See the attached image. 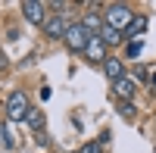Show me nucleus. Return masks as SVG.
I'll return each instance as SVG.
<instances>
[{
	"label": "nucleus",
	"instance_id": "obj_12",
	"mask_svg": "<svg viewBox=\"0 0 156 153\" xmlns=\"http://www.w3.org/2000/svg\"><path fill=\"white\" fill-rule=\"evenodd\" d=\"M81 25H84L90 34H100V28H103V16H100V12H87V16L81 19Z\"/></svg>",
	"mask_w": 156,
	"mask_h": 153
},
{
	"label": "nucleus",
	"instance_id": "obj_2",
	"mask_svg": "<svg viewBox=\"0 0 156 153\" xmlns=\"http://www.w3.org/2000/svg\"><path fill=\"white\" fill-rule=\"evenodd\" d=\"M90 37H94V34H90L81 22H72V25H69V31H66V37H62V44H66L69 53H84L87 44H90Z\"/></svg>",
	"mask_w": 156,
	"mask_h": 153
},
{
	"label": "nucleus",
	"instance_id": "obj_5",
	"mask_svg": "<svg viewBox=\"0 0 156 153\" xmlns=\"http://www.w3.org/2000/svg\"><path fill=\"white\" fill-rule=\"evenodd\" d=\"M41 28H44L47 37H59V41H62V37H66V31H69V22L62 19L59 12H53V16H47V22L41 25Z\"/></svg>",
	"mask_w": 156,
	"mask_h": 153
},
{
	"label": "nucleus",
	"instance_id": "obj_17",
	"mask_svg": "<svg viewBox=\"0 0 156 153\" xmlns=\"http://www.w3.org/2000/svg\"><path fill=\"white\" fill-rule=\"evenodd\" d=\"M150 81H153V84H156V75H153V78H150Z\"/></svg>",
	"mask_w": 156,
	"mask_h": 153
},
{
	"label": "nucleus",
	"instance_id": "obj_15",
	"mask_svg": "<svg viewBox=\"0 0 156 153\" xmlns=\"http://www.w3.org/2000/svg\"><path fill=\"white\" fill-rule=\"evenodd\" d=\"M78 153H103V144H100V141H87Z\"/></svg>",
	"mask_w": 156,
	"mask_h": 153
},
{
	"label": "nucleus",
	"instance_id": "obj_8",
	"mask_svg": "<svg viewBox=\"0 0 156 153\" xmlns=\"http://www.w3.org/2000/svg\"><path fill=\"white\" fill-rule=\"evenodd\" d=\"M103 72H106L109 81H119L122 75H125V59H119V56H106V59H103Z\"/></svg>",
	"mask_w": 156,
	"mask_h": 153
},
{
	"label": "nucleus",
	"instance_id": "obj_9",
	"mask_svg": "<svg viewBox=\"0 0 156 153\" xmlns=\"http://www.w3.org/2000/svg\"><path fill=\"white\" fill-rule=\"evenodd\" d=\"M97 37H100L103 44H106V50H109V47H119V44L125 41V34H122V31H115V28H109V25H103Z\"/></svg>",
	"mask_w": 156,
	"mask_h": 153
},
{
	"label": "nucleus",
	"instance_id": "obj_3",
	"mask_svg": "<svg viewBox=\"0 0 156 153\" xmlns=\"http://www.w3.org/2000/svg\"><path fill=\"white\" fill-rule=\"evenodd\" d=\"M28 97H25L22 91H9L6 97V103H3V112H6V122H25V116H28Z\"/></svg>",
	"mask_w": 156,
	"mask_h": 153
},
{
	"label": "nucleus",
	"instance_id": "obj_7",
	"mask_svg": "<svg viewBox=\"0 0 156 153\" xmlns=\"http://www.w3.org/2000/svg\"><path fill=\"white\" fill-rule=\"evenodd\" d=\"M134 91H137V87H134V81L128 78V75H122L119 81H112V94L119 97V100H125V103H131V97H134Z\"/></svg>",
	"mask_w": 156,
	"mask_h": 153
},
{
	"label": "nucleus",
	"instance_id": "obj_13",
	"mask_svg": "<svg viewBox=\"0 0 156 153\" xmlns=\"http://www.w3.org/2000/svg\"><path fill=\"white\" fill-rule=\"evenodd\" d=\"M0 141H3V144H6L9 150L16 147V134H12V122H6L3 128H0Z\"/></svg>",
	"mask_w": 156,
	"mask_h": 153
},
{
	"label": "nucleus",
	"instance_id": "obj_1",
	"mask_svg": "<svg viewBox=\"0 0 156 153\" xmlns=\"http://www.w3.org/2000/svg\"><path fill=\"white\" fill-rule=\"evenodd\" d=\"M131 19H134V9L125 6V3H109L103 9V25H109L115 31H125L128 25H131Z\"/></svg>",
	"mask_w": 156,
	"mask_h": 153
},
{
	"label": "nucleus",
	"instance_id": "obj_11",
	"mask_svg": "<svg viewBox=\"0 0 156 153\" xmlns=\"http://www.w3.org/2000/svg\"><path fill=\"white\" fill-rule=\"evenodd\" d=\"M144 28H147V16H144V12H134L131 25H128L122 34H125V37H140V34H144Z\"/></svg>",
	"mask_w": 156,
	"mask_h": 153
},
{
	"label": "nucleus",
	"instance_id": "obj_4",
	"mask_svg": "<svg viewBox=\"0 0 156 153\" xmlns=\"http://www.w3.org/2000/svg\"><path fill=\"white\" fill-rule=\"evenodd\" d=\"M22 16L31 25H44L47 22V3H41V0H25L22 3Z\"/></svg>",
	"mask_w": 156,
	"mask_h": 153
},
{
	"label": "nucleus",
	"instance_id": "obj_16",
	"mask_svg": "<svg viewBox=\"0 0 156 153\" xmlns=\"http://www.w3.org/2000/svg\"><path fill=\"white\" fill-rule=\"evenodd\" d=\"M125 53H128V56H137V53H140V41H131V44L125 47Z\"/></svg>",
	"mask_w": 156,
	"mask_h": 153
},
{
	"label": "nucleus",
	"instance_id": "obj_10",
	"mask_svg": "<svg viewBox=\"0 0 156 153\" xmlns=\"http://www.w3.org/2000/svg\"><path fill=\"white\" fill-rule=\"evenodd\" d=\"M25 125H28V128L31 131H37V134H44V125H47V116H44V112L41 109H28V116H25Z\"/></svg>",
	"mask_w": 156,
	"mask_h": 153
},
{
	"label": "nucleus",
	"instance_id": "obj_14",
	"mask_svg": "<svg viewBox=\"0 0 156 153\" xmlns=\"http://www.w3.org/2000/svg\"><path fill=\"white\" fill-rule=\"evenodd\" d=\"M119 116H122L125 122H131V119L137 116V106H134V103H122V106H119Z\"/></svg>",
	"mask_w": 156,
	"mask_h": 153
},
{
	"label": "nucleus",
	"instance_id": "obj_6",
	"mask_svg": "<svg viewBox=\"0 0 156 153\" xmlns=\"http://www.w3.org/2000/svg\"><path fill=\"white\" fill-rule=\"evenodd\" d=\"M84 56H87V62H100V66H103V59L109 56V50H106V44L94 34V37H90V44H87V50H84Z\"/></svg>",
	"mask_w": 156,
	"mask_h": 153
}]
</instances>
